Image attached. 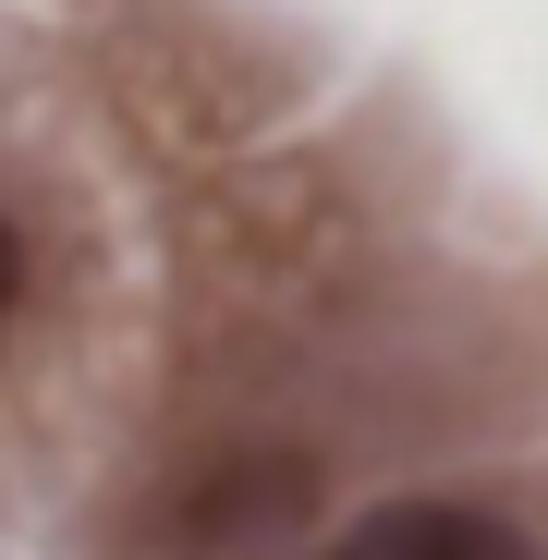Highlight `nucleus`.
Listing matches in <instances>:
<instances>
[{
	"label": "nucleus",
	"mask_w": 548,
	"mask_h": 560,
	"mask_svg": "<svg viewBox=\"0 0 548 560\" xmlns=\"http://www.w3.org/2000/svg\"><path fill=\"white\" fill-rule=\"evenodd\" d=\"M329 560H536V548L476 500H378Z\"/></svg>",
	"instance_id": "2"
},
{
	"label": "nucleus",
	"mask_w": 548,
	"mask_h": 560,
	"mask_svg": "<svg viewBox=\"0 0 548 560\" xmlns=\"http://www.w3.org/2000/svg\"><path fill=\"white\" fill-rule=\"evenodd\" d=\"M13 305H25V232H13V208H0V329H13Z\"/></svg>",
	"instance_id": "3"
},
{
	"label": "nucleus",
	"mask_w": 548,
	"mask_h": 560,
	"mask_svg": "<svg viewBox=\"0 0 548 560\" xmlns=\"http://www.w3.org/2000/svg\"><path fill=\"white\" fill-rule=\"evenodd\" d=\"M305 463H244V476H208V488H183V548L196 560H244L268 536H293L305 524Z\"/></svg>",
	"instance_id": "1"
}]
</instances>
